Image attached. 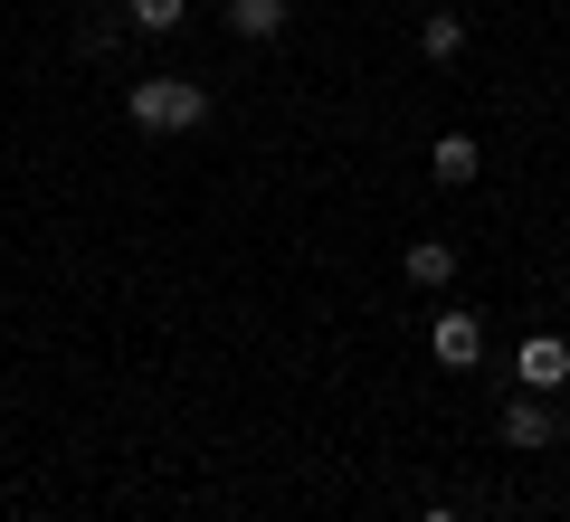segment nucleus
<instances>
[{
	"label": "nucleus",
	"instance_id": "obj_2",
	"mask_svg": "<svg viewBox=\"0 0 570 522\" xmlns=\"http://www.w3.org/2000/svg\"><path fill=\"white\" fill-rule=\"evenodd\" d=\"M428 352H438L448 371H475V362H485V323H475L466 304H438V323H428Z\"/></svg>",
	"mask_w": 570,
	"mask_h": 522
},
{
	"label": "nucleus",
	"instance_id": "obj_9",
	"mask_svg": "<svg viewBox=\"0 0 570 522\" xmlns=\"http://www.w3.org/2000/svg\"><path fill=\"white\" fill-rule=\"evenodd\" d=\"M124 20L163 39V29H181V20H190V0H124Z\"/></svg>",
	"mask_w": 570,
	"mask_h": 522
},
{
	"label": "nucleus",
	"instance_id": "obj_11",
	"mask_svg": "<svg viewBox=\"0 0 570 522\" xmlns=\"http://www.w3.org/2000/svg\"><path fill=\"white\" fill-rule=\"evenodd\" d=\"M419 10H438V0H419Z\"/></svg>",
	"mask_w": 570,
	"mask_h": 522
},
{
	"label": "nucleus",
	"instance_id": "obj_7",
	"mask_svg": "<svg viewBox=\"0 0 570 522\" xmlns=\"http://www.w3.org/2000/svg\"><path fill=\"white\" fill-rule=\"evenodd\" d=\"M428 161H438V181H448V190H466L485 152H475V134H438V152H428Z\"/></svg>",
	"mask_w": 570,
	"mask_h": 522
},
{
	"label": "nucleus",
	"instance_id": "obj_5",
	"mask_svg": "<svg viewBox=\"0 0 570 522\" xmlns=\"http://www.w3.org/2000/svg\"><path fill=\"white\" fill-rule=\"evenodd\" d=\"M419 48H428V67H456V58H466V20H456L448 0H438V10L419 20Z\"/></svg>",
	"mask_w": 570,
	"mask_h": 522
},
{
	"label": "nucleus",
	"instance_id": "obj_10",
	"mask_svg": "<svg viewBox=\"0 0 570 522\" xmlns=\"http://www.w3.org/2000/svg\"><path fill=\"white\" fill-rule=\"evenodd\" d=\"M419 522H466V513H448V503H428V513H419Z\"/></svg>",
	"mask_w": 570,
	"mask_h": 522
},
{
	"label": "nucleus",
	"instance_id": "obj_1",
	"mask_svg": "<svg viewBox=\"0 0 570 522\" xmlns=\"http://www.w3.org/2000/svg\"><path fill=\"white\" fill-rule=\"evenodd\" d=\"M124 115H134V134H200L209 86L200 77H134L124 86Z\"/></svg>",
	"mask_w": 570,
	"mask_h": 522
},
{
	"label": "nucleus",
	"instance_id": "obj_4",
	"mask_svg": "<svg viewBox=\"0 0 570 522\" xmlns=\"http://www.w3.org/2000/svg\"><path fill=\"white\" fill-rule=\"evenodd\" d=\"M561 427H551V400L542 390H523V400H504V446H551Z\"/></svg>",
	"mask_w": 570,
	"mask_h": 522
},
{
	"label": "nucleus",
	"instance_id": "obj_3",
	"mask_svg": "<svg viewBox=\"0 0 570 522\" xmlns=\"http://www.w3.org/2000/svg\"><path fill=\"white\" fill-rule=\"evenodd\" d=\"M513 371H523V390H542V400H551V390L570 381V342H551V333H532L523 352H513Z\"/></svg>",
	"mask_w": 570,
	"mask_h": 522
},
{
	"label": "nucleus",
	"instance_id": "obj_8",
	"mask_svg": "<svg viewBox=\"0 0 570 522\" xmlns=\"http://www.w3.org/2000/svg\"><path fill=\"white\" fill-rule=\"evenodd\" d=\"M448 276H456V247H448V238H419V247H409V285H428V295H438Z\"/></svg>",
	"mask_w": 570,
	"mask_h": 522
},
{
	"label": "nucleus",
	"instance_id": "obj_6",
	"mask_svg": "<svg viewBox=\"0 0 570 522\" xmlns=\"http://www.w3.org/2000/svg\"><path fill=\"white\" fill-rule=\"evenodd\" d=\"M285 10H295V0H219V20L238 29V39H276Z\"/></svg>",
	"mask_w": 570,
	"mask_h": 522
}]
</instances>
